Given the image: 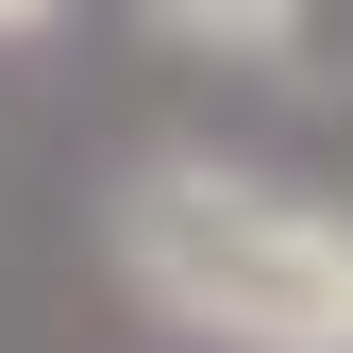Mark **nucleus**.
Instances as JSON below:
<instances>
[{
    "mask_svg": "<svg viewBox=\"0 0 353 353\" xmlns=\"http://www.w3.org/2000/svg\"><path fill=\"white\" fill-rule=\"evenodd\" d=\"M68 17V0H0V51H34V34H51Z\"/></svg>",
    "mask_w": 353,
    "mask_h": 353,
    "instance_id": "3",
    "label": "nucleus"
},
{
    "mask_svg": "<svg viewBox=\"0 0 353 353\" xmlns=\"http://www.w3.org/2000/svg\"><path fill=\"white\" fill-rule=\"evenodd\" d=\"M101 270L135 286V320L202 353H353V202L286 185V168L135 152L101 202Z\"/></svg>",
    "mask_w": 353,
    "mask_h": 353,
    "instance_id": "1",
    "label": "nucleus"
},
{
    "mask_svg": "<svg viewBox=\"0 0 353 353\" xmlns=\"http://www.w3.org/2000/svg\"><path fill=\"white\" fill-rule=\"evenodd\" d=\"M135 17L168 34V51H219V68H270V51H303V17H320V0H135Z\"/></svg>",
    "mask_w": 353,
    "mask_h": 353,
    "instance_id": "2",
    "label": "nucleus"
}]
</instances>
